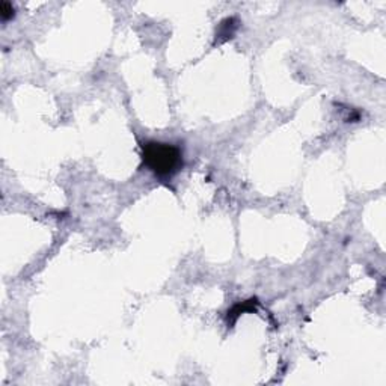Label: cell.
I'll list each match as a JSON object with an SVG mask.
<instances>
[{
    "label": "cell",
    "mask_w": 386,
    "mask_h": 386,
    "mask_svg": "<svg viewBox=\"0 0 386 386\" xmlns=\"http://www.w3.org/2000/svg\"><path fill=\"white\" fill-rule=\"evenodd\" d=\"M142 162L157 178L167 180L183 167V153L172 143L148 140L142 145Z\"/></svg>",
    "instance_id": "6da1fadb"
},
{
    "label": "cell",
    "mask_w": 386,
    "mask_h": 386,
    "mask_svg": "<svg viewBox=\"0 0 386 386\" xmlns=\"http://www.w3.org/2000/svg\"><path fill=\"white\" fill-rule=\"evenodd\" d=\"M235 23V18H226L225 21H222L221 23V29H219V32H218V35L216 36H225V38H231L232 36V33H234V30H235V28H237V25H234Z\"/></svg>",
    "instance_id": "3957f363"
},
{
    "label": "cell",
    "mask_w": 386,
    "mask_h": 386,
    "mask_svg": "<svg viewBox=\"0 0 386 386\" xmlns=\"http://www.w3.org/2000/svg\"><path fill=\"white\" fill-rule=\"evenodd\" d=\"M258 303L256 302V299H250V300H246V302H243L242 305H235L231 311H228V320H229V323L232 325L235 318H237L240 314L246 312V311H255V305Z\"/></svg>",
    "instance_id": "7a4b0ae2"
},
{
    "label": "cell",
    "mask_w": 386,
    "mask_h": 386,
    "mask_svg": "<svg viewBox=\"0 0 386 386\" xmlns=\"http://www.w3.org/2000/svg\"><path fill=\"white\" fill-rule=\"evenodd\" d=\"M0 17L3 21H8L9 18L14 17V6L9 2H2L0 3Z\"/></svg>",
    "instance_id": "277c9868"
}]
</instances>
